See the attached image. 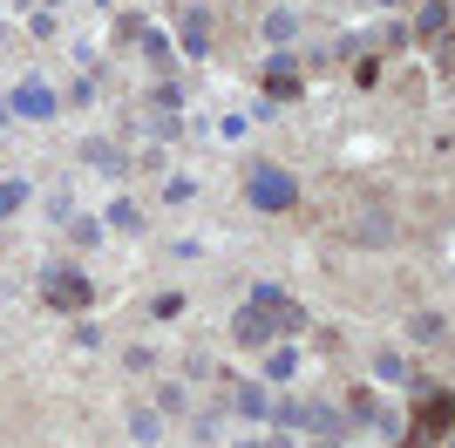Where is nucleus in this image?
Segmentation results:
<instances>
[{
  "label": "nucleus",
  "instance_id": "8",
  "mask_svg": "<svg viewBox=\"0 0 455 448\" xmlns=\"http://www.w3.org/2000/svg\"><path fill=\"white\" fill-rule=\"evenodd\" d=\"M231 408L245 414V421H272V394H266V380H238V388H231Z\"/></svg>",
  "mask_w": 455,
  "mask_h": 448
},
{
  "label": "nucleus",
  "instance_id": "14",
  "mask_svg": "<svg viewBox=\"0 0 455 448\" xmlns=\"http://www.w3.org/2000/svg\"><path fill=\"white\" fill-rule=\"evenodd\" d=\"M130 442L156 448V442H164V414H156V408H136V414H130Z\"/></svg>",
  "mask_w": 455,
  "mask_h": 448
},
{
  "label": "nucleus",
  "instance_id": "18",
  "mask_svg": "<svg viewBox=\"0 0 455 448\" xmlns=\"http://www.w3.org/2000/svg\"><path fill=\"white\" fill-rule=\"evenodd\" d=\"M299 35V14H292V7H272L266 14V41H292Z\"/></svg>",
  "mask_w": 455,
  "mask_h": 448
},
{
  "label": "nucleus",
  "instance_id": "24",
  "mask_svg": "<svg viewBox=\"0 0 455 448\" xmlns=\"http://www.w3.org/2000/svg\"><path fill=\"white\" fill-rule=\"evenodd\" d=\"M68 238H76V244H95V238H102V218H76V224H68Z\"/></svg>",
  "mask_w": 455,
  "mask_h": 448
},
{
  "label": "nucleus",
  "instance_id": "16",
  "mask_svg": "<svg viewBox=\"0 0 455 448\" xmlns=\"http://www.w3.org/2000/svg\"><path fill=\"white\" fill-rule=\"evenodd\" d=\"M102 224H109V231H143V211H136L130 197H116V204L102 211Z\"/></svg>",
  "mask_w": 455,
  "mask_h": 448
},
{
  "label": "nucleus",
  "instance_id": "28",
  "mask_svg": "<svg viewBox=\"0 0 455 448\" xmlns=\"http://www.w3.org/2000/svg\"><path fill=\"white\" fill-rule=\"evenodd\" d=\"M7 116H14V109H7V95H0V123H7Z\"/></svg>",
  "mask_w": 455,
  "mask_h": 448
},
{
  "label": "nucleus",
  "instance_id": "23",
  "mask_svg": "<svg viewBox=\"0 0 455 448\" xmlns=\"http://www.w3.org/2000/svg\"><path fill=\"white\" fill-rule=\"evenodd\" d=\"M387 238H395V224H387V218H367L361 224V244H387Z\"/></svg>",
  "mask_w": 455,
  "mask_h": 448
},
{
  "label": "nucleus",
  "instance_id": "2",
  "mask_svg": "<svg viewBox=\"0 0 455 448\" xmlns=\"http://www.w3.org/2000/svg\"><path fill=\"white\" fill-rule=\"evenodd\" d=\"M41 292H48V306H61V313H82V306L95 299L76 265H48V272H41Z\"/></svg>",
  "mask_w": 455,
  "mask_h": 448
},
{
  "label": "nucleus",
  "instance_id": "11",
  "mask_svg": "<svg viewBox=\"0 0 455 448\" xmlns=\"http://www.w3.org/2000/svg\"><path fill=\"white\" fill-rule=\"evenodd\" d=\"M82 156H89L95 170H109V177H123V170H130V156H123L116 143H102V136H89V143H82Z\"/></svg>",
  "mask_w": 455,
  "mask_h": 448
},
{
  "label": "nucleus",
  "instance_id": "6",
  "mask_svg": "<svg viewBox=\"0 0 455 448\" xmlns=\"http://www.w3.org/2000/svg\"><path fill=\"white\" fill-rule=\"evenodd\" d=\"M306 428H313V435H320L326 448H333V442H347V428H354V414L326 408V401H306Z\"/></svg>",
  "mask_w": 455,
  "mask_h": 448
},
{
  "label": "nucleus",
  "instance_id": "13",
  "mask_svg": "<svg viewBox=\"0 0 455 448\" xmlns=\"http://www.w3.org/2000/svg\"><path fill=\"white\" fill-rule=\"evenodd\" d=\"M184 48H190V55H211V14H204V7H190V14H184Z\"/></svg>",
  "mask_w": 455,
  "mask_h": 448
},
{
  "label": "nucleus",
  "instance_id": "7",
  "mask_svg": "<svg viewBox=\"0 0 455 448\" xmlns=\"http://www.w3.org/2000/svg\"><path fill=\"white\" fill-rule=\"evenodd\" d=\"M251 306H266V313L279 319V333H299V326H306V313L279 292V285H251Z\"/></svg>",
  "mask_w": 455,
  "mask_h": 448
},
{
  "label": "nucleus",
  "instance_id": "29",
  "mask_svg": "<svg viewBox=\"0 0 455 448\" xmlns=\"http://www.w3.org/2000/svg\"><path fill=\"white\" fill-rule=\"evenodd\" d=\"M380 7H408V0H380Z\"/></svg>",
  "mask_w": 455,
  "mask_h": 448
},
{
  "label": "nucleus",
  "instance_id": "12",
  "mask_svg": "<svg viewBox=\"0 0 455 448\" xmlns=\"http://www.w3.org/2000/svg\"><path fill=\"white\" fill-rule=\"evenodd\" d=\"M408 340H415V347H442V340H449V319L442 313H415L408 319Z\"/></svg>",
  "mask_w": 455,
  "mask_h": 448
},
{
  "label": "nucleus",
  "instance_id": "22",
  "mask_svg": "<svg viewBox=\"0 0 455 448\" xmlns=\"http://www.w3.org/2000/svg\"><path fill=\"white\" fill-rule=\"evenodd\" d=\"M143 48H150V61H164V68H171V35H156V28H143Z\"/></svg>",
  "mask_w": 455,
  "mask_h": 448
},
{
  "label": "nucleus",
  "instance_id": "4",
  "mask_svg": "<svg viewBox=\"0 0 455 448\" xmlns=\"http://www.w3.org/2000/svg\"><path fill=\"white\" fill-rule=\"evenodd\" d=\"M231 340H238V347H272V340H285V333H279V319H272L266 306H245V313L231 319Z\"/></svg>",
  "mask_w": 455,
  "mask_h": 448
},
{
  "label": "nucleus",
  "instance_id": "32",
  "mask_svg": "<svg viewBox=\"0 0 455 448\" xmlns=\"http://www.w3.org/2000/svg\"><path fill=\"white\" fill-rule=\"evenodd\" d=\"M449 14H455V7H449Z\"/></svg>",
  "mask_w": 455,
  "mask_h": 448
},
{
  "label": "nucleus",
  "instance_id": "27",
  "mask_svg": "<svg viewBox=\"0 0 455 448\" xmlns=\"http://www.w3.org/2000/svg\"><path fill=\"white\" fill-rule=\"evenodd\" d=\"M231 448H266V435H259V442H231Z\"/></svg>",
  "mask_w": 455,
  "mask_h": 448
},
{
  "label": "nucleus",
  "instance_id": "25",
  "mask_svg": "<svg viewBox=\"0 0 455 448\" xmlns=\"http://www.w3.org/2000/svg\"><path fill=\"white\" fill-rule=\"evenodd\" d=\"M177 102H184V89H177V82H156V116L177 109Z\"/></svg>",
  "mask_w": 455,
  "mask_h": 448
},
{
  "label": "nucleus",
  "instance_id": "31",
  "mask_svg": "<svg viewBox=\"0 0 455 448\" xmlns=\"http://www.w3.org/2000/svg\"><path fill=\"white\" fill-rule=\"evenodd\" d=\"M449 68H455V61H449Z\"/></svg>",
  "mask_w": 455,
  "mask_h": 448
},
{
  "label": "nucleus",
  "instance_id": "1",
  "mask_svg": "<svg viewBox=\"0 0 455 448\" xmlns=\"http://www.w3.org/2000/svg\"><path fill=\"white\" fill-rule=\"evenodd\" d=\"M245 197H251L259 211H285L292 197H299V184H292V170H279V164H251Z\"/></svg>",
  "mask_w": 455,
  "mask_h": 448
},
{
  "label": "nucleus",
  "instance_id": "15",
  "mask_svg": "<svg viewBox=\"0 0 455 448\" xmlns=\"http://www.w3.org/2000/svg\"><path fill=\"white\" fill-rule=\"evenodd\" d=\"M292 373H299V354H292L285 340H272L266 347V380H292Z\"/></svg>",
  "mask_w": 455,
  "mask_h": 448
},
{
  "label": "nucleus",
  "instance_id": "30",
  "mask_svg": "<svg viewBox=\"0 0 455 448\" xmlns=\"http://www.w3.org/2000/svg\"><path fill=\"white\" fill-rule=\"evenodd\" d=\"M449 448H455V435H449Z\"/></svg>",
  "mask_w": 455,
  "mask_h": 448
},
{
  "label": "nucleus",
  "instance_id": "19",
  "mask_svg": "<svg viewBox=\"0 0 455 448\" xmlns=\"http://www.w3.org/2000/svg\"><path fill=\"white\" fill-rule=\"evenodd\" d=\"M20 204H28V184H20V177H0V218H14Z\"/></svg>",
  "mask_w": 455,
  "mask_h": 448
},
{
  "label": "nucleus",
  "instance_id": "9",
  "mask_svg": "<svg viewBox=\"0 0 455 448\" xmlns=\"http://www.w3.org/2000/svg\"><path fill=\"white\" fill-rule=\"evenodd\" d=\"M266 89L292 102V95H299V61H292V55H272V61H266Z\"/></svg>",
  "mask_w": 455,
  "mask_h": 448
},
{
  "label": "nucleus",
  "instance_id": "17",
  "mask_svg": "<svg viewBox=\"0 0 455 448\" xmlns=\"http://www.w3.org/2000/svg\"><path fill=\"white\" fill-rule=\"evenodd\" d=\"M374 380H408V354H401V347H380L374 354Z\"/></svg>",
  "mask_w": 455,
  "mask_h": 448
},
{
  "label": "nucleus",
  "instance_id": "20",
  "mask_svg": "<svg viewBox=\"0 0 455 448\" xmlns=\"http://www.w3.org/2000/svg\"><path fill=\"white\" fill-rule=\"evenodd\" d=\"M272 421L279 428H306V401H272Z\"/></svg>",
  "mask_w": 455,
  "mask_h": 448
},
{
  "label": "nucleus",
  "instance_id": "26",
  "mask_svg": "<svg viewBox=\"0 0 455 448\" xmlns=\"http://www.w3.org/2000/svg\"><path fill=\"white\" fill-rule=\"evenodd\" d=\"M266 448H299V442H292L285 428H272V435H266Z\"/></svg>",
  "mask_w": 455,
  "mask_h": 448
},
{
  "label": "nucleus",
  "instance_id": "3",
  "mask_svg": "<svg viewBox=\"0 0 455 448\" xmlns=\"http://www.w3.org/2000/svg\"><path fill=\"white\" fill-rule=\"evenodd\" d=\"M7 109H14V116H28V123H48V116L61 109V95L48 89V82H35V75H28V82H14V95H7Z\"/></svg>",
  "mask_w": 455,
  "mask_h": 448
},
{
  "label": "nucleus",
  "instance_id": "21",
  "mask_svg": "<svg viewBox=\"0 0 455 448\" xmlns=\"http://www.w3.org/2000/svg\"><path fill=\"white\" fill-rule=\"evenodd\" d=\"M184 408H190V394L164 380V388H156V414H184Z\"/></svg>",
  "mask_w": 455,
  "mask_h": 448
},
{
  "label": "nucleus",
  "instance_id": "5",
  "mask_svg": "<svg viewBox=\"0 0 455 448\" xmlns=\"http://www.w3.org/2000/svg\"><path fill=\"white\" fill-rule=\"evenodd\" d=\"M449 421H455V401H442V408H421L415 421H408V428H401V435H408V442H401V448H435V442H442V428H449Z\"/></svg>",
  "mask_w": 455,
  "mask_h": 448
},
{
  "label": "nucleus",
  "instance_id": "10",
  "mask_svg": "<svg viewBox=\"0 0 455 448\" xmlns=\"http://www.w3.org/2000/svg\"><path fill=\"white\" fill-rule=\"evenodd\" d=\"M449 7H442V0H421V7H415V35L421 41H435V35H449Z\"/></svg>",
  "mask_w": 455,
  "mask_h": 448
}]
</instances>
